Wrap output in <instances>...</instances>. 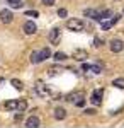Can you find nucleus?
<instances>
[{"label": "nucleus", "mask_w": 124, "mask_h": 128, "mask_svg": "<svg viewBox=\"0 0 124 128\" xmlns=\"http://www.w3.org/2000/svg\"><path fill=\"white\" fill-rule=\"evenodd\" d=\"M31 62L36 65V63H41V58H39V51H32V55H31Z\"/></svg>", "instance_id": "6ab92c4d"}, {"label": "nucleus", "mask_w": 124, "mask_h": 128, "mask_svg": "<svg viewBox=\"0 0 124 128\" xmlns=\"http://www.w3.org/2000/svg\"><path fill=\"white\" fill-rule=\"evenodd\" d=\"M36 90H38V94H41V96H44V94H48V89L44 87L43 84H38V86H36Z\"/></svg>", "instance_id": "aec40b11"}, {"label": "nucleus", "mask_w": 124, "mask_h": 128, "mask_svg": "<svg viewBox=\"0 0 124 128\" xmlns=\"http://www.w3.org/2000/svg\"><path fill=\"white\" fill-rule=\"evenodd\" d=\"M12 20H14V14H12L10 10H7V9L0 10V22H3V24H10Z\"/></svg>", "instance_id": "7ed1b4c3"}, {"label": "nucleus", "mask_w": 124, "mask_h": 128, "mask_svg": "<svg viewBox=\"0 0 124 128\" xmlns=\"http://www.w3.org/2000/svg\"><path fill=\"white\" fill-rule=\"evenodd\" d=\"M53 58L56 60V62H63V60H66L68 56L65 55V53H55V56H53Z\"/></svg>", "instance_id": "412c9836"}, {"label": "nucleus", "mask_w": 124, "mask_h": 128, "mask_svg": "<svg viewBox=\"0 0 124 128\" xmlns=\"http://www.w3.org/2000/svg\"><path fill=\"white\" fill-rule=\"evenodd\" d=\"M26 17H38V12L36 10H27L26 12Z\"/></svg>", "instance_id": "393cba45"}, {"label": "nucleus", "mask_w": 124, "mask_h": 128, "mask_svg": "<svg viewBox=\"0 0 124 128\" xmlns=\"http://www.w3.org/2000/svg\"><path fill=\"white\" fill-rule=\"evenodd\" d=\"M119 19H121V16H114L111 20H105V22H102V29H104V31L111 29V28H112V26H114V24H116Z\"/></svg>", "instance_id": "6e6552de"}, {"label": "nucleus", "mask_w": 124, "mask_h": 128, "mask_svg": "<svg viewBox=\"0 0 124 128\" xmlns=\"http://www.w3.org/2000/svg\"><path fill=\"white\" fill-rule=\"evenodd\" d=\"M22 29H24L26 34H34V32L38 31V28H36V24H34L32 20H27V22L24 24V28H22Z\"/></svg>", "instance_id": "423d86ee"}, {"label": "nucleus", "mask_w": 124, "mask_h": 128, "mask_svg": "<svg viewBox=\"0 0 124 128\" xmlns=\"http://www.w3.org/2000/svg\"><path fill=\"white\" fill-rule=\"evenodd\" d=\"M112 86H114V87H117V89H124V79H123V77H119V79H114Z\"/></svg>", "instance_id": "f3484780"}, {"label": "nucleus", "mask_w": 124, "mask_h": 128, "mask_svg": "<svg viewBox=\"0 0 124 128\" xmlns=\"http://www.w3.org/2000/svg\"><path fill=\"white\" fill-rule=\"evenodd\" d=\"M15 109L20 111V113L26 111V109H27V101H26V99H19V101H15Z\"/></svg>", "instance_id": "f8f14e48"}, {"label": "nucleus", "mask_w": 124, "mask_h": 128, "mask_svg": "<svg viewBox=\"0 0 124 128\" xmlns=\"http://www.w3.org/2000/svg\"><path fill=\"white\" fill-rule=\"evenodd\" d=\"M88 70H92L94 74H100V72H102V67H100V65H90Z\"/></svg>", "instance_id": "4be33fe9"}, {"label": "nucleus", "mask_w": 124, "mask_h": 128, "mask_svg": "<svg viewBox=\"0 0 124 128\" xmlns=\"http://www.w3.org/2000/svg\"><path fill=\"white\" fill-rule=\"evenodd\" d=\"M3 106H5V109H15V99L14 101H7Z\"/></svg>", "instance_id": "5701e85b"}, {"label": "nucleus", "mask_w": 124, "mask_h": 128, "mask_svg": "<svg viewBox=\"0 0 124 128\" xmlns=\"http://www.w3.org/2000/svg\"><path fill=\"white\" fill-rule=\"evenodd\" d=\"M46 7H51V5H55V0H41Z\"/></svg>", "instance_id": "bb28decb"}, {"label": "nucleus", "mask_w": 124, "mask_h": 128, "mask_svg": "<svg viewBox=\"0 0 124 128\" xmlns=\"http://www.w3.org/2000/svg\"><path fill=\"white\" fill-rule=\"evenodd\" d=\"M58 72H60V68H55V67L48 70V74H49V75H55V74H58Z\"/></svg>", "instance_id": "cd10ccee"}, {"label": "nucleus", "mask_w": 124, "mask_h": 128, "mask_svg": "<svg viewBox=\"0 0 124 128\" xmlns=\"http://www.w3.org/2000/svg\"><path fill=\"white\" fill-rule=\"evenodd\" d=\"M66 28L70 31H75V32H80V31H83V28H85V24L82 22L80 19H68L66 22Z\"/></svg>", "instance_id": "f03ea898"}, {"label": "nucleus", "mask_w": 124, "mask_h": 128, "mask_svg": "<svg viewBox=\"0 0 124 128\" xmlns=\"http://www.w3.org/2000/svg\"><path fill=\"white\" fill-rule=\"evenodd\" d=\"M102 96H104V90H102V89L94 90V92H92V98H90L92 104H94V106H99V104L102 102Z\"/></svg>", "instance_id": "20e7f679"}, {"label": "nucleus", "mask_w": 124, "mask_h": 128, "mask_svg": "<svg viewBox=\"0 0 124 128\" xmlns=\"http://www.w3.org/2000/svg\"><path fill=\"white\" fill-rule=\"evenodd\" d=\"M55 120H65L66 118V111L63 108H55V113H53Z\"/></svg>", "instance_id": "9b49d317"}, {"label": "nucleus", "mask_w": 124, "mask_h": 128, "mask_svg": "<svg viewBox=\"0 0 124 128\" xmlns=\"http://www.w3.org/2000/svg\"><path fill=\"white\" fill-rule=\"evenodd\" d=\"M9 2L10 7H14V9H20L22 7V0H7Z\"/></svg>", "instance_id": "a211bd4d"}, {"label": "nucleus", "mask_w": 124, "mask_h": 128, "mask_svg": "<svg viewBox=\"0 0 124 128\" xmlns=\"http://www.w3.org/2000/svg\"><path fill=\"white\" fill-rule=\"evenodd\" d=\"M49 48H43V50H39V58H41V62H44V60H48L49 58Z\"/></svg>", "instance_id": "4468645a"}, {"label": "nucleus", "mask_w": 124, "mask_h": 128, "mask_svg": "<svg viewBox=\"0 0 124 128\" xmlns=\"http://www.w3.org/2000/svg\"><path fill=\"white\" fill-rule=\"evenodd\" d=\"M107 17H112V10H102L100 14H99V20H104Z\"/></svg>", "instance_id": "dca6fc26"}, {"label": "nucleus", "mask_w": 124, "mask_h": 128, "mask_svg": "<svg viewBox=\"0 0 124 128\" xmlns=\"http://www.w3.org/2000/svg\"><path fill=\"white\" fill-rule=\"evenodd\" d=\"M66 16H68V10L66 9H60V10H58V17H63V19H65Z\"/></svg>", "instance_id": "b1692460"}, {"label": "nucleus", "mask_w": 124, "mask_h": 128, "mask_svg": "<svg viewBox=\"0 0 124 128\" xmlns=\"http://www.w3.org/2000/svg\"><path fill=\"white\" fill-rule=\"evenodd\" d=\"M99 10H94V9H85L83 10V16L85 17H90V19H95V20H99Z\"/></svg>", "instance_id": "1a4fd4ad"}, {"label": "nucleus", "mask_w": 124, "mask_h": 128, "mask_svg": "<svg viewBox=\"0 0 124 128\" xmlns=\"http://www.w3.org/2000/svg\"><path fill=\"white\" fill-rule=\"evenodd\" d=\"M109 46H111V51H112V53H121L124 50V43L121 40H112Z\"/></svg>", "instance_id": "39448f33"}, {"label": "nucleus", "mask_w": 124, "mask_h": 128, "mask_svg": "<svg viewBox=\"0 0 124 128\" xmlns=\"http://www.w3.org/2000/svg\"><path fill=\"white\" fill-rule=\"evenodd\" d=\"M66 101L75 104V106H83L85 104V99H83V94L82 92H71L70 96H66Z\"/></svg>", "instance_id": "f257e3e1"}, {"label": "nucleus", "mask_w": 124, "mask_h": 128, "mask_svg": "<svg viewBox=\"0 0 124 128\" xmlns=\"http://www.w3.org/2000/svg\"><path fill=\"white\" fill-rule=\"evenodd\" d=\"M10 84H12V86H14L15 89H17V90H22V89H24V84H22L19 79H12V80H10Z\"/></svg>", "instance_id": "2eb2a0df"}, {"label": "nucleus", "mask_w": 124, "mask_h": 128, "mask_svg": "<svg viewBox=\"0 0 124 128\" xmlns=\"http://www.w3.org/2000/svg\"><path fill=\"white\" fill-rule=\"evenodd\" d=\"M102 44H104V41L100 40V38H95V40H94V46L99 48V46H102Z\"/></svg>", "instance_id": "a878e982"}, {"label": "nucleus", "mask_w": 124, "mask_h": 128, "mask_svg": "<svg viewBox=\"0 0 124 128\" xmlns=\"http://www.w3.org/2000/svg\"><path fill=\"white\" fill-rule=\"evenodd\" d=\"M94 113H95L94 109H85V114H94Z\"/></svg>", "instance_id": "c85d7f7f"}, {"label": "nucleus", "mask_w": 124, "mask_h": 128, "mask_svg": "<svg viewBox=\"0 0 124 128\" xmlns=\"http://www.w3.org/2000/svg\"><path fill=\"white\" fill-rule=\"evenodd\" d=\"M58 38H60V29H58V28L51 29V32H49V36H48V40L51 41V43H56Z\"/></svg>", "instance_id": "ddd939ff"}, {"label": "nucleus", "mask_w": 124, "mask_h": 128, "mask_svg": "<svg viewBox=\"0 0 124 128\" xmlns=\"http://www.w3.org/2000/svg\"><path fill=\"white\" fill-rule=\"evenodd\" d=\"M87 56H88V55H87L85 50H76L75 53H73V58L78 60V62H83V60H87Z\"/></svg>", "instance_id": "9d476101"}, {"label": "nucleus", "mask_w": 124, "mask_h": 128, "mask_svg": "<svg viewBox=\"0 0 124 128\" xmlns=\"http://www.w3.org/2000/svg\"><path fill=\"white\" fill-rule=\"evenodd\" d=\"M26 126H29V128H38V126H41V121H39L38 116H31V118L26 120Z\"/></svg>", "instance_id": "0eeeda50"}]
</instances>
